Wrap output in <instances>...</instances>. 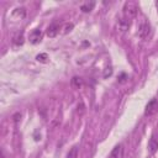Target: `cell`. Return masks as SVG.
<instances>
[{
	"label": "cell",
	"instance_id": "12",
	"mask_svg": "<svg viewBox=\"0 0 158 158\" xmlns=\"http://www.w3.org/2000/svg\"><path fill=\"white\" fill-rule=\"evenodd\" d=\"M36 59H37L38 62H41V63H47L48 56H47L46 53H41V54H38V56L36 57Z\"/></svg>",
	"mask_w": 158,
	"mask_h": 158
},
{
	"label": "cell",
	"instance_id": "5",
	"mask_svg": "<svg viewBox=\"0 0 158 158\" xmlns=\"http://www.w3.org/2000/svg\"><path fill=\"white\" fill-rule=\"evenodd\" d=\"M42 37H43V35H42V32H41L40 30H33V31L30 33L28 40H30V42H31L32 44H37V43H40V42L42 41Z\"/></svg>",
	"mask_w": 158,
	"mask_h": 158
},
{
	"label": "cell",
	"instance_id": "10",
	"mask_svg": "<svg viewBox=\"0 0 158 158\" xmlns=\"http://www.w3.org/2000/svg\"><path fill=\"white\" fill-rule=\"evenodd\" d=\"M94 6H95V2H94V1L85 2V4H83V5L80 6V10H81L83 12H90V11L94 9Z\"/></svg>",
	"mask_w": 158,
	"mask_h": 158
},
{
	"label": "cell",
	"instance_id": "4",
	"mask_svg": "<svg viewBox=\"0 0 158 158\" xmlns=\"http://www.w3.org/2000/svg\"><path fill=\"white\" fill-rule=\"evenodd\" d=\"M158 151V133H153L148 141V152L151 154Z\"/></svg>",
	"mask_w": 158,
	"mask_h": 158
},
{
	"label": "cell",
	"instance_id": "7",
	"mask_svg": "<svg viewBox=\"0 0 158 158\" xmlns=\"http://www.w3.org/2000/svg\"><path fill=\"white\" fill-rule=\"evenodd\" d=\"M58 32H59V25H58V23H52V25H49V26L47 27V31H46L47 36L51 37V38L56 37V36L58 35Z\"/></svg>",
	"mask_w": 158,
	"mask_h": 158
},
{
	"label": "cell",
	"instance_id": "1",
	"mask_svg": "<svg viewBox=\"0 0 158 158\" xmlns=\"http://www.w3.org/2000/svg\"><path fill=\"white\" fill-rule=\"evenodd\" d=\"M138 12V6L135 1H126L125 5H123V14H125V17L127 19H132L137 15Z\"/></svg>",
	"mask_w": 158,
	"mask_h": 158
},
{
	"label": "cell",
	"instance_id": "3",
	"mask_svg": "<svg viewBox=\"0 0 158 158\" xmlns=\"http://www.w3.org/2000/svg\"><path fill=\"white\" fill-rule=\"evenodd\" d=\"M151 35V26L147 21H143L138 27V36L141 38H147Z\"/></svg>",
	"mask_w": 158,
	"mask_h": 158
},
{
	"label": "cell",
	"instance_id": "8",
	"mask_svg": "<svg viewBox=\"0 0 158 158\" xmlns=\"http://www.w3.org/2000/svg\"><path fill=\"white\" fill-rule=\"evenodd\" d=\"M122 156H123V147H122V144H117L111 151L109 158H122Z\"/></svg>",
	"mask_w": 158,
	"mask_h": 158
},
{
	"label": "cell",
	"instance_id": "9",
	"mask_svg": "<svg viewBox=\"0 0 158 158\" xmlns=\"http://www.w3.org/2000/svg\"><path fill=\"white\" fill-rule=\"evenodd\" d=\"M70 84H72V86H73L74 89H80V88L83 86V79L79 78V77H73Z\"/></svg>",
	"mask_w": 158,
	"mask_h": 158
},
{
	"label": "cell",
	"instance_id": "6",
	"mask_svg": "<svg viewBox=\"0 0 158 158\" xmlns=\"http://www.w3.org/2000/svg\"><path fill=\"white\" fill-rule=\"evenodd\" d=\"M131 26V21L130 19L127 17H122V19H118L117 21V28L121 31V32H126Z\"/></svg>",
	"mask_w": 158,
	"mask_h": 158
},
{
	"label": "cell",
	"instance_id": "13",
	"mask_svg": "<svg viewBox=\"0 0 158 158\" xmlns=\"http://www.w3.org/2000/svg\"><path fill=\"white\" fill-rule=\"evenodd\" d=\"M73 23H67L65 26H64V31H63V33H67V32H69V31H72L73 30Z\"/></svg>",
	"mask_w": 158,
	"mask_h": 158
},
{
	"label": "cell",
	"instance_id": "2",
	"mask_svg": "<svg viewBox=\"0 0 158 158\" xmlns=\"http://www.w3.org/2000/svg\"><path fill=\"white\" fill-rule=\"evenodd\" d=\"M158 112V100L153 99L151 100L147 105H146V109H144V114L147 116H153Z\"/></svg>",
	"mask_w": 158,
	"mask_h": 158
},
{
	"label": "cell",
	"instance_id": "15",
	"mask_svg": "<svg viewBox=\"0 0 158 158\" xmlns=\"http://www.w3.org/2000/svg\"><path fill=\"white\" fill-rule=\"evenodd\" d=\"M126 78H127V75H126V74H121V77H120V79H118V81H120V83H125V81H126Z\"/></svg>",
	"mask_w": 158,
	"mask_h": 158
},
{
	"label": "cell",
	"instance_id": "14",
	"mask_svg": "<svg viewBox=\"0 0 158 158\" xmlns=\"http://www.w3.org/2000/svg\"><path fill=\"white\" fill-rule=\"evenodd\" d=\"M15 43H16V44H22V43H23V37H22V35H20V37H16Z\"/></svg>",
	"mask_w": 158,
	"mask_h": 158
},
{
	"label": "cell",
	"instance_id": "11",
	"mask_svg": "<svg viewBox=\"0 0 158 158\" xmlns=\"http://www.w3.org/2000/svg\"><path fill=\"white\" fill-rule=\"evenodd\" d=\"M67 158H78V148L77 147H72L67 154Z\"/></svg>",
	"mask_w": 158,
	"mask_h": 158
}]
</instances>
